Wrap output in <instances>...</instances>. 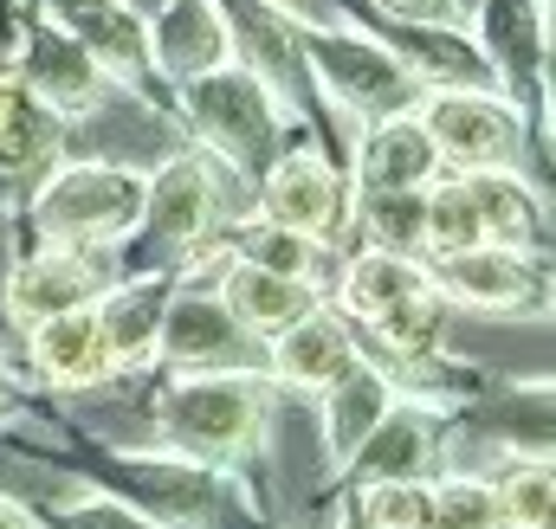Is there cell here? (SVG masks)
Wrapping results in <instances>:
<instances>
[{
  "label": "cell",
  "mask_w": 556,
  "mask_h": 529,
  "mask_svg": "<svg viewBox=\"0 0 556 529\" xmlns=\"http://www.w3.org/2000/svg\"><path fill=\"white\" fill-rule=\"evenodd\" d=\"M247 214H253V181H240L201 149H181L162 168H149L137 233L117 246L124 271H181L207 240H220Z\"/></svg>",
  "instance_id": "obj_1"
},
{
  "label": "cell",
  "mask_w": 556,
  "mask_h": 529,
  "mask_svg": "<svg viewBox=\"0 0 556 529\" xmlns=\"http://www.w3.org/2000/svg\"><path fill=\"white\" fill-rule=\"evenodd\" d=\"M266 426H273V375L266 369H201V375L162 369V388L149 395L155 446L220 465V472L233 459L260 452Z\"/></svg>",
  "instance_id": "obj_2"
},
{
  "label": "cell",
  "mask_w": 556,
  "mask_h": 529,
  "mask_svg": "<svg viewBox=\"0 0 556 529\" xmlns=\"http://www.w3.org/2000/svg\"><path fill=\"white\" fill-rule=\"evenodd\" d=\"M291 33H298V52H304V72L317 85V98L343 117V124H376V117H395V111H415L420 104V78L376 39L363 33L350 13H337L330 0L311 7V13H291Z\"/></svg>",
  "instance_id": "obj_3"
},
{
  "label": "cell",
  "mask_w": 556,
  "mask_h": 529,
  "mask_svg": "<svg viewBox=\"0 0 556 529\" xmlns=\"http://www.w3.org/2000/svg\"><path fill=\"white\" fill-rule=\"evenodd\" d=\"M168 117L194 136L201 155H214L240 181H260L278 155L298 142L291 117L273 104V91L247 65H233V59L201 72V78H181L175 98H168Z\"/></svg>",
  "instance_id": "obj_4"
},
{
  "label": "cell",
  "mask_w": 556,
  "mask_h": 529,
  "mask_svg": "<svg viewBox=\"0 0 556 529\" xmlns=\"http://www.w3.org/2000/svg\"><path fill=\"white\" fill-rule=\"evenodd\" d=\"M149 168L111 155H65L20 207L26 246H124L137 233Z\"/></svg>",
  "instance_id": "obj_5"
},
{
  "label": "cell",
  "mask_w": 556,
  "mask_h": 529,
  "mask_svg": "<svg viewBox=\"0 0 556 529\" xmlns=\"http://www.w3.org/2000/svg\"><path fill=\"white\" fill-rule=\"evenodd\" d=\"M420 130L433 136V155L446 175H466V168H518L525 162V142H538L544 155V136L531 130V117L492 91V85H440V91H420L415 104Z\"/></svg>",
  "instance_id": "obj_6"
},
{
  "label": "cell",
  "mask_w": 556,
  "mask_h": 529,
  "mask_svg": "<svg viewBox=\"0 0 556 529\" xmlns=\"http://www.w3.org/2000/svg\"><path fill=\"white\" fill-rule=\"evenodd\" d=\"M466 26L492 65V85L551 142V0H472Z\"/></svg>",
  "instance_id": "obj_7"
},
{
  "label": "cell",
  "mask_w": 556,
  "mask_h": 529,
  "mask_svg": "<svg viewBox=\"0 0 556 529\" xmlns=\"http://www.w3.org/2000/svg\"><path fill=\"white\" fill-rule=\"evenodd\" d=\"M427 284L472 317H551V264L544 253H511V246H459V253H427Z\"/></svg>",
  "instance_id": "obj_8"
},
{
  "label": "cell",
  "mask_w": 556,
  "mask_h": 529,
  "mask_svg": "<svg viewBox=\"0 0 556 529\" xmlns=\"http://www.w3.org/2000/svg\"><path fill=\"white\" fill-rule=\"evenodd\" d=\"M350 175L343 162H330L311 136H298L273 168L253 181V214L273 220L285 233H304L317 246H337L350 233Z\"/></svg>",
  "instance_id": "obj_9"
},
{
  "label": "cell",
  "mask_w": 556,
  "mask_h": 529,
  "mask_svg": "<svg viewBox=\"0 0 556 529\" xmlns=\"http://www.w3.org/2000/svg\"><path fill=\"white\" fill-rule=\"evenodd\" d=\"M117 278H124V253L117 246H26L7 264L0 310H7L13 330H33L39 317L98 304Z\"/></svg>",
  "instance_id": "obj_10"
},
{
  "label": "cell",
  "mask_w": 556,
  "mask_h": 529,
  "mask_svg": "<svg viewBox=\"0 0 556 529\" xmlns=\"http://www.w3.org/2000/svg\"><path fill=\"white\" fill-rule=\"evenodd\" d=\"M155 369L201 375V369H266V343L233 323L220 291L207 278H175L162 336H155Z\"/></svg>",
  "instance_id": "obj_11"
},
{
  "label": "cell",
  "mask_w": 556,
  "mask_h": 529,
  "mask_svg": "<svg viewBox=\"0 0 556 529\" xmlns=\"http://www.w3.org/2000/svg\"><path fill=\"white\" fill-rule=\"evenodd\" d=\"M39 20H52L59 33H72L91 59H98V72L117 85V91H130L137 104L149 111H168V85L155 78V65H149V33H142V13L130 0H26Z\"/></svg>",
  "instance_id": "obj_12"
},
{
  "label": "cell",
  "mask_w": 556,
  "mask_h": 529,
  "mask_svg": "<svg viewBox=\"0 0 556 529\" xmlns=\"http://www.w3.org/2000/svg\"><path fill=\"white\" fill-rule=\"evenodd\" d=\"M7 65H13V78L46 104V111H59L65 124H78V117H91L98 104H104V91H111V78L98 72V59L72 39V33H59L52 20H39L33 7L20 13V33L7 39V52H0Z\"/></svg>",
  "instance_id": "obj_13"
},
{
  "label": "cell",
  "mask_w": 556,
  "mask_h": 529,
  "mask_svg": "<svg viewBox=\"0 0 556 529\" xmlns=\"http://www.w3.org/2000/svg\"><path fill=\"white\" fill-rule=\"evenodd\" d=\"M65 136L72 124L46 111L0 59V207H26V194L65 162Z\"/></svg>",
  "instance_id": "obj_14"
},
{
  "label": "cell",
  "mask_w": 556,
  "mask_h": 529,
  "mask_svg": "<svg viewBox=\"0 0 556 529\" xmlns=\"http://www.w3.org/2000/svg\"><path fill=\"white\" fill-rule=\"evenodd\" d=\"M20 336H26V369H33V382H46V388H59V395H85V388H104V382L124 375L91 304L59 310V317H39V323L20 330Z\"/></svg>",
  "instance_id": "obj_15"
},
{
  "label": "cell",
  "mask_w": 556,
  "mask_h": 529,
  "mask_svg": "<svg viewBox=\"0 0 556 529\" xmlns=\"http://www.w3.org/2000/svg\"><path fill=\"white\" fill-rule=\"evenodd\" d=\"M440 452H446V413H433V407H420V400H395V407L369 426V439H363L337 472H343L350 485L433 478Z\"/></svg>",
  "instance_id": "obj_16"
},
{
  "label": "cell",
  "mask_w": 556,
  "mask_h": 529,
  "mask_svg": "<svg viewBox=\"0 0 556 529\" xmlns=\"http://www.w3.org/2000/svg\"><path fill=\"white\" fill-rule=\"evenodd\" d=\"M350 194H408L440 181V155H433V136L420 130L415 111H395V117H376L363 124L350 142Z\"/></svg>",
  "instance_id": "obj_17"
},
{
  "label": "cell",
  "mask_w": 556,
  "mask_h": 529,
  "mask_svg": "<svg viewBox=\"0 0 556 529\" xmlns=\"http://www.w3.org/2000/svg\"><path fill=\"white\" fill-rule=\"evenodd\" d=\"M356 349L363 343H356L350 317L317 304L298 323H285L278 336H266V375H273V388H291V395H324L356 362Z\"/></svg>",
  "instance_id": "obj_18"
},
{
  "label": "cell",
  "mask_w": 556,
  "mask_h": 529,
  "mask_svg": "<svg viewBox=\"0 0 556 529\" xmlns=\"http://www.w3.org/2000/svg\"><path fill=\"white\" fill-rule=\"evenodd\" d=\"M142 33H149V65H155V78L168 91L181 78H201V72H214V65L233 59L227 20H220L214 0H162V7L142 13Z\"/></svg>",
  "instance_id": "obj_19"
},
{
  "label": "cell",
  "mask_w": 556,
  "mask_h": 529,
  "mask_svg": "<svg viewBox=\"0 0 556 529\" xmlns=\"http://www.w3.org/2000/svg\"><path fill=\"white\" fill-rule=\"evenodd\" d=\"M459 181H466V194L479 207V233L492 246H511V253H544L551 246V207H544V188L525 168H466Z\"/></svg>",
  "instance_id": "obj_20"
},
{
  "label": "cell",
  "mask_w": 556,
  "mask_h": 529,
  "mask_svg": "<svg viewBox=\"0 0 556 529\" xmlns=\"http://www.w3.org/2000/svg\"><path fill=\"white\" fill-rule=\"evenodd\" d=\"M214 291L233 310V323L247 336H260V343L278 336L285 323H298L304 310L324 304V291L311 278H285V271H266V264H253V259H227V271L214 278Z\"/></svg>",
  "instance_id": "obj_21"
},
{
  "label": "cell",
  "mask_w": 556,
  "mask_h": 529,
  "mask_svg": "<svg viewBox=\"0 0 556 529\" xmlns=\"http://www.w3.org/2000/svg\"><path fill=\"white\" fill-rule=\"evenodd\" d=\"M168 291H175V271H124L91 310L111 336V356L117 369H149L155 362V336H162V310H168Z\"/></svg>",
  "instance_id": "obj_22"
},
{
  "label": "cell",
  "mask_w": 556,
  "mask_h": 529,
  "mask_svg": "<svg viewBox=\"0 0 556 529\" xmlns=\"http://www.w3.org/2000/svg\"><path fill=\"white\" fill-rule=\"evenodd\" d=\"M311 400H317L324 452H330V472H337V465H343V459L369 439V426H376V420H382V413H389L402 395H395V382H389V375H382L363 349H356V362H350V369H343L324 395H311Z\"/></svg>",
  "instance_id": "obj_23"
},
{
  "label": "cell",
  "mask_w": 556,
  "mask_h": 529,
  "mask_svg": "<svg viewBox=\"0 0 556 529\" xmlns=\"http://www.w3.org/2000/svg\"><path fill=\"white\" fill-rule=\"evenodd\" d=\"M420 284H427V264L420 259H408V253H382V246H363V253H350V259L337 264V284L324 291V304L343 310L350 330H356V323L382 317L389 304L415 297Z\"/></svg>",
  "instance_id": "obj_24"
},
{
  "label": "cell",
  "mask_w": 556,
  "mask_h": 529,
  "mask_svg": "<svg viewBox=\"0 0 556 529\" xmlns=\"http://www.w3.org/2000/svg\"><path fill=\"white\" fill-rule=\"evenodd\" d=\"M446 323H453V304L433 291V284H420L415 297H402V304H389L382 317H369V323H356L363 336L356 343H369L376 356V369H402V362H420V356H440L446 349Z\"/></svg>",
  "instance_id": "obj_25"
},
{
  "label": "cell",
  "mask_w": 556,
  "mask_h": 529,
  "mask_svg": "<svg viewBox=\"0 0 556 529\" xmlns=\"http://www.w3.org/2000/svg\"><path fill=\"white\" fill-rule=\"evenodd\" d=\"M227 246H233V259H253L266 264V271H285V278H311L317 291H324V278H330V246H317V240H304V233H285L273 220H260V214H247V220H233L227 227Z\"/></svg>",
  "instance_id": "obj_26"
},
{
  "label": "cell",
  "mask_w": 556,
  "mask_h": 529,
  "mask_svg": "<svg viewBox=\"0 0 556 529\" xmlns=\"http://www.w3.org/2000/svg\"><path fill=\"white\" fill-rule=\"evenodd\" d=\"M350 227H363V246H382V253H427V188L408 194H356L350 201Z\"/></svg>",
  "instance_id": "obj_27"
},
{
  "label": "cell",
  "mask_w": 556,
  "mask_h": 529,
  "mask_svg": "<svg viewBox=\"0 0 556 529\" xmlns=\"http://www.w3.org/2000/svg\"><path fill=\"white\" fill-rule=\"evenodd\" d=\"M420 529H505L492 478L459 472V465L427 478V517H420Z\"/></svg>",
  "instance_id": "obj_28"
},
{
  "label": "cell",
  "mask_w": 556,
  "mask_h": 529,
  "mask_svg": "<svg viewBox=\"0 0 556 529\" xmlns=\"http://www.w3.org/2000/svg\"><path fill=\"white\" fill-rule=\"evenodd\" d=\"M492 491L505 529H551V459H505Z\"/></svg>",
  "instance_id": "obj_29"
},
{
  "label": "cell",
  "mask_w": 556,
  "mask_h": 529,
  "mask_svg": "<svg viewBox=\"0 0 556 529\" xmlns=\"http://www.w3.org/2000/svg\"><path fill=\"white\" fill-rule=\"evenodd\" d=\"M479 240L485 233H479V207H472L466 181L459 175L427 181V253H459V246H479Z\"/></svg>",
  "instance_id": "obj_30"
},
{
  "label": "cell",
  "mask_w": 556,
  "mask_h": 529,
  "mask_svg": "<svg viewBox=\"0 0 556 529\" xmlns=\"http://www.w3.org/2000/svg\"><path fill=\"white\" fill-rule=\"evenodd\" d=\"M363 529H420L427 517V478H382V485H356L350 504Z\"/></svg>",
  "instance_id": "obj_31"
},
{
  "label": "cell",
  "mask_w": 556,
  "mask_h": 529,
  "mask_svg": "<svg viewBox=\"0 0 556 529\" xmlns=\"http://www.w3.org/2000/svg\"><path fill=\"white\" fill-rule=\"evenodd\" d=\"M39 529H155V524H149L142 511H130L124 498H111V491H85V498L46 511Z\"/></svg>",
  "instance_id": "obj_32"
},
{
  "label": "cell",
  "mask_w": 556,
  "mask_h": 529,
  "mask_svg": "<svg viewBox=\"0 0 556 529\" xmlns=\"http://www.w3.org/2000/svg\"><path fill=\"white\" fill-rule=\"evenodd\" d=\"M389 20H408V26H466V0H363Z\"/></svg>",
  "instance_id": "obj_33"
},
{
  "label": "cell",
  "mask_w": 556,
  "mask_h": 529,
  "mask_svg": "<svg viewBox=\"0 0 556 529\" xmlns=\"http://www.w3.org/2000/svg\"><path fill=\"white\" fill-rule=\"evenodd\" d=\"M20 407H26V395H20V382H13V369L0 362V433L20 420Z\"/></svg>",
  "instance_id": "obj_34"
},
{
  "label": "cell",
  "mask_w": 556,
  "mask_h": 529,
  "mask_svg": "<svg viewBox=\"0 0 556 529\" xmlns=\"http://www.w3.org/2000/svg\"><path fill=\"white\" fill-rule=\"evenodd\" d=\"M0 529H39V511H26L20 498H7V491H0Z\"/></svg>",
  "instance_id": "obj_35"
},
{
  "label": "cell",
  "mask_w": 556,
  "mask_h": 529,
  "mask_svg": "<svg viewBox=\"0 0 556 529\" xmlns=\"http://www.w3.org/2000/svg\"><path fill=\"white\" fill-rule=\"evenodd\" d=\"M337 529H363V517H356V511H343V517H337Z\"/></svg>",
  "instance_id": "obj_36"
}]
</instances>
